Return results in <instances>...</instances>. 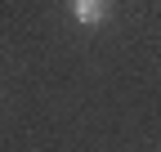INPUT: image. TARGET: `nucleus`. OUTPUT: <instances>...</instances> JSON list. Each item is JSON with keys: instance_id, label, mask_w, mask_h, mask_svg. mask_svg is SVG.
Masks as SVG:
<instances>
[{"instance_id": "obj_1", "label": "nucleus", "mask_w": 161, "mask_h": 152, "mask_svg": "<svg viewBox=\"0 0 161 152\" xmlns=\"http://www.w3.org/2000/svg\"><path fill=\"white\" fill-rule=\"evenodd\" d=\"M108 5H112V0H72V14H76V23L94 27V23L108 18Z\"/></svg>"}]
</instances>
